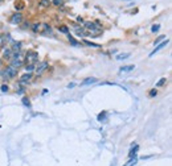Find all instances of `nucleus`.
<instances>
[{"mask_svg": "<svg viewBox=\"0 0 172 166\" xmlns=\"http://www.w3.org/2000/svg\"><path fill=\"white\" fill-rule=\"evenodd\" d=\"M85 24V28L89 30V35H91V36H98L101 33V30H102V28L101 26H98L96 23H91V21H86Z\"/></svg>", "mask_w": 172, "mask_h": 166, "instance_id": "1", "label": "nucleus"}, {"mask_svg": "<svg viewBox=\"0 0 172 166\" xmlns=\"http://www.w3.org/2000/svg\"><path fill=\"white\" fill-rule=\"evenodd\" d=\"M25 58H27V62H28V65H35V62H37V61H39V54L36 53V51H28Z\"/></svg>", "mask_w": 172, "mask_h": 166, "instance_id": "2", "label": "nucleus"}, {"mask_svg": "<svg viewBox=\"0 0 172 166\" xmlns=\"http://www.w3.org/2000/svg\"><path fill=\"white\" fill-rule=\"evenodd\" d=\"M17 74V69H15L13 66H8L7 69L4 70V76L5 78H13Z\"/></svg>", "mask_w": 172, "mask_h": 166, "instance_id": "3", "label": "nucleus"}, {"mask_svg": "<svg viewBox=\"0 0 172 166\" xmlns=\"http://www.w3.org/2000/svg\"><path fill=\"white\" fill-rule=\"evenodd\" d=\"M48 67V62L47 61H42V62H40L37 66H36V69H35V71L36 74H42L45 71V69Z\"/></svg>", "mask_w": 172, "mask_h": 166, "instance_id": "4", "label": "nucleus"}, {"mask_svg": "<svg viewBox=\"0 0 172 166\" xmlns=\"http://www.w3.org/2000/svg\"><path fill=\"white\" fill-rule=\"evenodd\" d=\"M11 66H13L15 69H17V67H20L21 65H23V61H21V58L19 57V54H17V57L15 55V57H12L11 58Z\"/></svg>", "mask_w": 172, "mask_h": 166, "instance_id": "5", "label": "nucleus"}, {"mask_svg": "<svg viewBox=\"0 0 172 166\" xmlns=\"http://www.w3.org/2000/svg\"><path fill=\"white\" fill-rule=\"evenodd\" d=\"M21 21H23V16H21V13H15V15H12V16H11L10 23L16 25V24H20Z\"/></svg>", "mask_w": 172, "mask_h": 166, "instance_id": "6", "label": "nucleus"}, {"mask_svg": "<svg viewBox=\"0 0 172 166\" xmlns=\"http://www.w3.org/2000/svg\"><path fill=\"white\" fill-rule=\"evenodd\" d=\"M168 42H170V40H165V41H164V42H162V44H160V45H158V46H156V48H155V50H153V51H152V53H150V57H152V55H153V54H155V53H158V51H159V50H162V49H163V48H165V46H167V45H168Z\"/></svg>", "mask_w": 172, "mask_h": 166, "instance_id": "7", "label": "nucleus"}, {"mask_svg": "<svg viewBox=\"0 0 172 166\" xmlns=\"http://www.w3.org/2000/svg\"><path fill=\"white\" fill-rule=\"evenodd\" d=\"M30 79H32V73H25V74H23V75L20 76V83H28Z\"/></svg>", "mask_w": 172, "mask_h": 166, "instance_id": "8", "label": "nucleus"}, {"mask_svg": "<svg viewBox=\"0 0 172 166\" xmlns=\"http://www.w3.org/2000/svg\"><path fill=\"white\" fill-rule=\"evenodd\" d=\"M98 82V79L97 78H86L84 82L81 83V86H87V84H93V83H96Z\"/></svg>", "mask_w": 172, "mask_h": 166, "instance_id": "9", "label": "nucleus"}, {"mask_svg": "<svg viewBox=\"0 0 172 166\" xmlns=\"http://www.w3.org/2000/svg\"><path fill=\"white\" fill-rule=\"evenodd\" d=\"M20 48H21V44H20V42H15L13 46H12V49H11V50L13 51L15 54H17V53H19V51H20Z\"/></svg>", "mask_w": 172, "mask_h": 166, "instance_id": "10", "label": "nucleus"}, {"mask_svg": "<svg viewBox=\"0 0 172 166\" xmlns=\"http://www.w3.org/2000/svg\"><path fill=\"white\" fill-rule=\"evenodd\" d=\"M135 69V66L134 65H128V66H122L121 69V71H123V73H127V71H131V70H134Z\"/></svg>", "mask_w": 172, "mask_h": 166, "instance_id": "11", "label": "nucleus"}, {"mask_svg": "<svg viewBox=\"0 0 172 166\" xmlns=\"http://www.w3.org/2000/svg\"><path fill=\"white\" fill-rule=\"evenodd\" d=\"M50 0H40V7H42V8H45V7H49L50 5Z\"/></svg>", "mask_w": 172, "mask_h": 166, "instance_id": "12", "label": "nucleus"}, {"mask_svg": "<svg viewBox=\"0 0 172 166\" xmlns=\"http://www.w3.org/2000/svg\"><path fill=\"white\" fill-rule=\"evenodd\" d=\"M130 57V53H123V54H118L116 55V59L118 61H122V59H126V58Z\"/></svg>", "mask_w": 172, "mask_h": 166, "instance_id": "13", "label": "nucleus"}, {"mask_svg": "<svg viewBox=\"0 0 172 166\" xmlns=\"http://www.w3.org/2000/svg\"><path fill=\"white\" fill-rule=\"evenodd\" d=\"M12 54H13V51L11 49H4V58H12Z\"/></svg>", "mask_w": 172, "mask_h": 166, "instance_id": "14", "label": "nucleus"}, {"mask_svg": "<svg viewBox=\"0 0 172 166\" xmlns=\"http://www.w3.org/2000/svg\"><path fill=\"white\" fill-rule=\"evenodd\" d=\"M138 149H139V146L135 145V148H134V149L130 152V154H128V158H135V153H136V150H138Z\"/></svg>", "mask_w": 172, "mask_h": 166, "instance_id": "15", "label": "nucleus"}, {"mask_svg": "<svg viewBox=\"0 0 172 166\" xmlns=\"http://www.w3.org/2000/svg\"><path fill=\"white\" fill-rule=\"evenodd\" d=\"M32 30L33 32H40V30H41V24H33L32 25Z\"/></svg>", "mask_w": 172, "mask_h": 166, "instance_id": "16", "label": "nucleus"}, {"mask_svg": "<svg viewBox=\"0 0 172 166\" xmlns=\"http://www.w3.org/2000/svg\"><path fill=\"white\" fill-rule=\"evenodd\" d=\"M58 30H60L61 33H69V28H67L66 25H61L60 28H58Z\"/></svg>", "mask_w": 172, "mask_h": 166, "instance_id": "17", "label": "nucleus"}, {"mask_svg": "<svg viewBox=\"0 0 172 166\" xmlns=\"http://www.w3.org/2000/svg\"><path fill=\"white\" fill-rule=\"evenodd\" d=\"M159 29H160V25H159V24H153V25L151 26V32H159Z\"/></svg>", "mask_w": 172, "mask_h": 166, "instance_id": "18", "label": "nucleus"}, {"mask_svg": "<svg viewBox=\"0 0 172 166\" xmlns=\"http://www.w3.org/2000/svg\"><path fill=\"white\" fill-rule=\"evenodd\" d=\"M69 42H70V44H72V45H74V46L78 45V42L76 41V38H74V37H73V36H70V35H69Z\"/></svg>", "mask_w": 172, "mask_h": 166, "instance_id": "19", "label": "nucleus"}, {"mask_svg": "<svg viewBox=\"0 0 172 166\" xmlns=\"http://www.w3.org/2000/svg\"><path fill=\"white\" fill-rule=\"evenodd\" d=\"M135 164H136V158H130V161H128L125 166H134Z\"/></svg>", "mask_w": 172, "mask_h": 166, "instance_id": "20", "label": "nucleus"}, {"mask_svg": "<svg viewBox=\"0 0 172 166\" xmlns=\"http://www.w3.org/2000/svg\"><path fill=\"white\" fill-rule=\"evenodd\" d=\"M85 44L86 45H89V46H93V48H101L98 44H94V42H90V41H87V40H85Z\"/></svg>", "mask_w": 172, "mask_h": 166, "instance_id": "21", "label": "nucleus"}, {"mask_svg": "<svg viewBox=\"0 0 172 166\" xmlns=\"http://www.w3.org/2000/svg\"><path fill=\"white\" fill-rule=\"evenodd\" d=\"M64 1H65V0H52V3H53L54 5H57V7H60L61 4H64Z\"/></svg>", "mask_w": 172, "mask_h": 166, "instance_id": "22", "label": "nucleus"}, {"mask_svg": "<svg viewBox=\"0 0 172 166\" xmlns=\"http://www.w3.org/2000/svg\"><path fill=\"white\" fill-rule=\"evenodd\" d=\"M164 38H165V36H160V37H158V38L155 40V42H153V44H155V45H158L159 42H160L162 40H164Z\"/></svg>", "mask_w": 172, "mask_h": 166, "instance_id": "23", "label": "nucleus"}, {"mask_svg": "<svg viewBox=\"0 0 172 166\" xmlns=\"http://www.w3.org/2000/svg\"><path fill=\"white\" fill-rule=\"evenodd\" d=\"M33 69H35V66H33V65H27V67H25V70H27L28 73H30Z\"/></svg>", "mask_w": 172, "mask_h": 166, "instance_id": "24", "label": "nucleus"}, {"mask_svg": "<svg viewBox=\"0 0 172 166\" xmlns=\"http://www.w3.org/2000/svg\"><path fill=\"white\" fill-rule=\"evenodd\" d=\"M23 103H24V106H30V103H29V99H27V98H23Z\"/></svg>", "mask_w": 172, "mask_h": 166, "instance_id": "25", "label": "nucleus"}, {"mask_svg": "<svg viewBox=\"0 0 172 166\" xmlns=\"http://www.w3.org/2000/svg\"><path fill=\"white\" fill-rule=\"evenodd\" d=\"M165 82H167V81H165V78H162V79H160V81H159V82H158V86H163V84H164V83H165Z\"/></svg>", "mask_w": 172, "mask_h": 166, "instance_id": "26", "label": "nucleus"}, {"mask_svg": "<svg viewBox=\"0 0 172 166\" xmlns=\"http://www.w3.org/2000/svg\"><path fill=\"white\" fill-rule=\"evenodd\" d=\"M156 94H158V91H156V90H151V91H150V96H156Z\"/></svg>", "mask_w": 172, "mask_h": 166, "instance_id": "27", "label": "nucleus"}, {"mask_svg": "<svg viewBox=\"0 0 172 166\" xmlns=\"http://www.w3.org/2000/svg\"><path fill=\"white\" fill-rule=\"evenodd\" d=\"M1 91H3V92H7V91H8V86L3 84V86H1Z\"/></svg>", "mask_w": 172, "mask_h": 166, "instance_id": "28", "label": "nucleus"}, {"mask_svg": "<svg viewBox=\"0 0 172 166\" xmlns=\"http://www.w3.org/2000/svg\"><path fill=\"white\" fill-rule=\"evenodd\" d=\"M103 118H105V112H102V115H99V116H98V120H102Z\"/></svg>", "mask_w": 172, "mask_h": 166, "instance_id": "29", "label": "nucleus"}]
</instances>
